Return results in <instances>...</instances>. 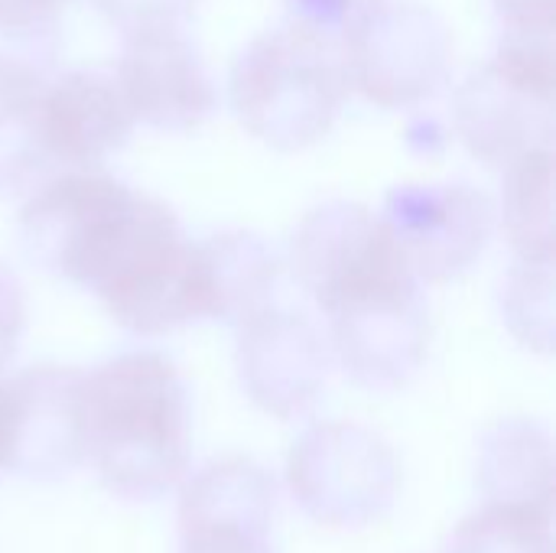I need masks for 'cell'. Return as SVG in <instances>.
Wrapping results in <instances>:
<instances>
[{"label": "cell", "instance_id": "obj_1", "mask_svg": "<svg viewBox=\"0 0 556 553\" xmlns=\"http://www.w3.org/2000/svg\"><path fill=\"white\" fill-rule=\"evenodd\" d=\"M20 244L42 271L91 290L134 336L192 326V241L153 196L98 169L46 179L20 212Z\"/></svg>", "mask_w": 556, "mask_h": 553}, {"label": "cell", "instance_id": "obj_2", "mask_svg": "<svg viewBox=\"0 0 556 553\" xmlns=\"http://www.w3.org/2000/svg\"><path fill=\"white\" fill-rule=\"evenodd\" d=\"M85 466L124 502L182 486L192 456L189 388L160 352H124L81 372Z\"/></svg>", "mask_w": 556, "mask_h": 553}, {"label": "cell", "instance_id": "obj_3", "mask_svg": "<svg viewBox=\"0 0 556 553\" xmlns=\"http://www.w3.org/2000/svg\"><path fill=\"white\" fill-rule=\"evenodd\" d=\"M349 95L336 49L293 26L248 39L228 72V98L241 127L264 147L296 153L319 143Z\"/></svg>", "mask_w": 556, "mask_h": 553}, {"label": "cell", "instance_id": "obj_4", "mask_svg": "<svg viewBox=\"0 0 556 553\" xmlns=\"http://www.w3.org/2000/svg\"><path fill=\"white\" fill-rule=\"evenodd\" d=\"M554 26H505L492 59L453 91V130L472 156L508 166L554 147Z\"/></svg>", "mask_w": 556, "mask_h": 553}, {"label": "cell", "instance_id": "obj_5", "mask_svg": "<svg viewBox=\"0 0 556 553\" xmlns=\"http://www.w3.org/2000/svg\"><path fill=\"white\" fill-rule=\"evenodd\" d=\"M287 489L296 508L332 531L378 525L401 495L394 447L352 420L309 424L287 453Z\"/></svg>", "mask_w": 556, "mask_h": 553}, {"label": "cell", "instance_id": "obj_6", "mask_svg": "<svg viewBox=\"0 0 556 553\" xmlns=\"http://www.w3.org/2000/svg\"><path fill=\"white\" fill-rule=\"evenodd\" d=\"M342 75L378 108H410L433 98L453 62L450 23L420 0H384L342 46Z\"/></svg>", "mask_w": 556, "mask_h": 553}, {"label": "cell", "instance_id": "obj_7", "mask_svg": "<svg viewBox=\"0 0 556 553\" xmlns=\"http://www.w3.org/2000/svg\"><path fill=\"white\" fill-rule=\"evenodd\" d=\"M290 271L326 316L371 287L414 274L381 215L352 199L319 202L296 222L290 238Z\"/></svg>", "mask_w": 556, "mask_h": 553}, {"label": "cell", "instance_id": "obj_8", "mask_svg": "<svg viewBox=\"0 0 556 553\" xmlns=\"http://www.w3.org/2000/svg\"><path fill=\"white\" fill-rule=\"evenodd\" d=\"M326 319L332 362L362 391H401L427 365L430 306L417 277L362 293Z\"/></svg>", "mask_w": 556, "mask_h": 553}, {"label": "cell", "instance_id": "obj_9", "mask_svg": "<svg viewBox=\"0 0 556 553\" xmlns=\"http://www.w3.org/2000/svg\"><path fill=\"white\" fill-rule=\"evenodd\" d=\"M381 222L420 284H446L479 264L498 215L469 183H404L388 192Z\"/></svg>", "mask_w": 556, "mask_h": 553}, {"label": "cell", "instance_id": "obj_10", "mask_svg": "<svg viewBox=\"0 0 556 553\" xmlns=\"http://www.w3.org/2000/svg\"><path fill=\"white\" fill-rule=\"evenodd\" d=\"M78 466H85L81 372L39 365L0 381V469L55 482Z\"/></svg>", "mask_w": 556, "mask_h": 553}, {"label": "cell", "instance_id": "obj_11", "mask_svg": "<svg viewBox=\"0 0 556 553\" xmlns=\"http://www.w3.org/2000/svg\"><path fill=\"white\" fill-rule=\"evenodd\" d=\"M235 329V375L244 398L277 420L306 417L319 404L332 368L319 326L296 310L267 306Z\"/></svg>", "mask_w": 556, "mask_h": 553}, {"label": "cell", "instance_id": "obj_12", "mask_svg": "<svg viewBox=\"0 0 556 553\" xmlns=\"http://www.w3.org/2000/svg\"><path fill=\"white\" fill-rule=\"evenodd\" d=\"M277 486L251 456H222L182 479L179 551L274 553Z\"/></svg>", "mask_w": 556, "mask_h": 553}, {"label": "cell", "instance_id": "obj_13", "mask_svg": "<svg viewBox=\"0 0 556 553\" xmlns=\"http://www.w3.org/2000/svg\"><path fill=\"white\" fill-rule=\"evenodd\" d=\"M114 81L134 124H147L153 130H195L218 108L215 81L186 33L124 39Z\"/></svg>", "mask_w": 556, "mask_h": 553}, {"label": "cell", "instance_id": "obj_14", "mask_svg": "<svg viewBox=\"0 0 556 553\" xmlns=\"http://www.w3.org/2000/svg\"><path fill=\"white\" fill-rule=\"evenodd\" d=\"M42 140L55 169H94L134 130L127 101L111 75L91 68L55 72L36 91Z\"/></svg>", "mask_w": 556, "mask_h": 553}, {"label": "cell", "instance_id": "obj_15", "mask_svg": "<svg viewBox=\"0 0 556 553\" xmlns=\"http://www.w3.org/2000/svg\"><path fill=\"white\" fill-rule=\"evenodd\" d=\"M280 261L254 231H218L192 241L189 287L195 323L241 326L248 316L274 306Z\"/></svg>", "mask_w": 556, "mask_h": 553}, {"label": "cell", "instance_id": "obj_16", "mask_svg": "<svg viewBox=\"0 0 556 553\" xmlns=\"http://www.w3.org/2000/svg\"><path fill=\"white\" fill-rule=\"evenodd\" d=\"M476 482L485 502L554 508L551 433L528 417H508L492 424L479 440Z\"/></svg>", "mask_w": 556, "mask_h": 553}, {"label": "cell", "instance_id": "obj_17", "mask_svg": "<svg viewBox=\"0 0 556 553\" xmlns=\"http://www.w3.org/2000/svg\"><path fill=\"white\" fill-rule=\"evenodd\" d=\"M495 215H502L515 257L554 261V147L531 150L505 166Z\"/></svg>", "mask_w": 556, "mask_h": 553}, {"label": "cell", "instance_id": "obj_18", "mask_svg": "<svg viewBox=\"0 0 556 553\" xmlns=\"http://www.w3.org/2000/svg\"><path fill=\"white\" fill-rule=\"evenodd\" d=\"M62 23L29 0H0V95H33L55 72Z\"/></svg>", "mask_w": 556, "mask_h": 553}, {"label": "cell", "instance_id": "obj_19", "mask_svg": "<svg viewBox=\"0 0 556 553\" xmlns=\"http://www.w3.org/2000/svg\"><path fill=\"white\" fill-rule=\"evenodd\" d=\"M55 176V163L42 140L36 91L0 95V199L33 196Z\"/></svg>", "mask_w": 556, "mask_h": 553}, {"label": "cell", "instance_id": "obj_20", "mask_svg": "<svg viewBox=\"0 0 556 553\" xmlns=\"http://www.w3.org/2000/svg\"><path fill=\"white\" fill-rule=\"evenodd\" d=\"M446 553H554V508L485 502L459 521Z\"/></svg>", "mask_w": 556, "mask_h": 553}, {"label": "cell", "instance_id": "obj_21", "mask_svg": "<svg viewBox=\"0 0 556 553\" xmlns=\"http://www.w3.org/2000/svg\"><path fill=\"white\" fill-rule=\"evenodd\" d=\"M498 306L508 332L531 352L551 355L554 349V261L515 257L508 267Z\"/></svg>", "mask_w": 556, "mask_h": 553}, {"label": "cell", "instance_id": "obj_22", "mask_svg": "<svg viewBox=\"0 0 556 553\" xmlns=\"http://www.w3.org/2000/svg\"><path fill=\"white\" fill-rule=\"evenodd\" d=\"M384 0H283L287 7V26L300 29L303 36L329 46V49H342L358 26L381 7Z\"/></svg>", "mask_w": 556, "mask_h": 553}, {"label": "cell", "instance_id": "obj_23", "mask_svg": "<svg viewBox=\"0 0 556 553\" xmlns=\"http://www.w3.org/2000/svg\"><path fill=\"white\" fill-rule=\"evenodd\" d=\"M94 3L108 16V23L124 33V39L153 36V33H182L186 20L199 7V0H94Z\"/></svg>", "mask_w": 556, "mask_h": 553}, {"label": "cell", "instance_id": "obj_24", "mask_svg": "<svg viewBox=\"0 0 556 553\" xmlns=\"http://www.w3.org/2000/svg\"><path fill=\"white\" fill-rule=\"evenodd\" d=\"M26 329V300L16 274L0 264V372L10 365V359L20 349Z\"/></svg>", "mask_w": 556, "mask_h": 553}, {"label": "cell", "instance_id": "obj_25", "mask_svg": "<svg viewBox=\"0 0 556 553\" xmlns=\"http://www.w3.org/2000/svg\"><path fill=\"white\" fill-rule=\"evenodd\" d=\"M505 26H554L556 0H492Z\"/></svg>", "mask_w": 556, "mask_h": 553}, {"label": "cell", "instance_id": "obj_26", "mask_svg": "<svg viewBox=\"0 0 556 553\" xmlns=\"http://www.w3.org/2000/svg\"><path fill=\"white\" fill-rule=\"evenodd\" d=\"M29 3H36V7H49V10H55L59 3H65V0H29Z\"/></svg>", "mask_w": 556, "mask_h": 553}]
</instances>
